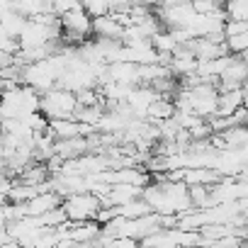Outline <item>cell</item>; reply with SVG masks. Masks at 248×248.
I'll list each match as a JSON object with an SVG mask.
<instances>
[{"mask_svg": "<svg viewBox=\"0 0 248 248\" xmlns=\"http://www.w3.org/2000/svg\"><path fill=\"white\" fill-rule=\"evenodd\" d=\"M42 93L17 83L8 90H0V119H22L32 112H39Z\"/></svg>", "mask_w": 248, "mask_h": 248, "instance_id": "cell-1", "label": "cell"}, {"mask_svg": "<svg viewBox=\"0 0 248 248\" xmlns=\"http://www.w3.org/2000/svg\"><path fill=\"white\" fill-rule=\"evenodd\" d=\"M61 17V27H63V42L80 46L90 34H93V15L78 3L71 10H66Z\"/></svg>", "mask_w": 248, "mask_h": 248, "instance_id": "cell-2", "label": "cell"}, {"mask_svg": "<svg viewBox=\"0 0 248 248\" xmlns=\"http://www.w3.org/2000/svg\"><path fill=\"white\" fill-rule=\"evenodd\" d=\"M39 109L49 117V119H61V117H73L78 109V95L68 88L54 85L46 93H42V102Z\"/></svg>", "mask_w": 248, "mask_h": 248, "instance_id": "cell-3", "label": "cell"}, {"mask_svg": "<svg viewBox=\"0 0 248 248\" xmlns=\"http://www.w3.org/2000/svg\"><path fill=\"white\" fill-rule=\"evenodd\" d=\"M61 209L71 221H88V219H97V212L102 209V200L95 192H76L63 197Z\"/></svg>", "mask_w": 248, "mask_h": 248, "instance_id": "cell-4", "label": "cell"}, {"mask_svg": "<svg viewBox=\"0 0 248 248\" xmlns=\"http://www.w3.org/2000/svg\"><path fill=\"white\" fill-rule=\"evenodd\" d=\"M154 13L158 15V20L163 22L166 30H185L190 25V20L197 15L190 0L187 3H175V5H158Z\"/></svg>", "mask_w": 248, "mask_h": 248, "instance_id": "cell-5", "label": "cell"}, {"mask_svg": "<svg viewBox=\"0 0 248 248\" xmlns=\"http://www.w3.org/2000/svg\"><path fill=\"white\" fill-rule=\"evenodd\" d=\"M61 202H63V197H61L56 190L49 187V190H42V192H37L34 197H30V200L25 202V214L42 217V214H46V212L61 207Z\"/></svg>", "mask_w": 248, "mask_h": 248, "instance_id": "cell-6", "label": "cell"}, {"mask_svg": "<svg viewBox=\"0 0 248 248\" xmlns=\"http://www.w3.org/2000/svg\"><path fill=\"white\" fill-rule=\"evenodd\" d=\"M107 80H117L124 85H139V66L132 61H109L107 63Z\"/></svg>", "mask_w": 248, "mask_h": 248, "instance_id": "cell-7", "label": "cell"}, {"mask_svg": "<svg viewBox=\"0 0 248 248\" xmlns=\"http://www.w3.org/2000/svg\"><path fill=\"white\" fill-rule=\"evenodd\" d=\"M93 34L95 37H102V39H119L124 37V27L114 20L112 13H105V15H95L93 17Z\"/></svg>", "mask_w": 248, "mask_h": 248, "instance_id": "cell-8", "label": "cell"}, {"mask_svg": "<svg viewBox=\"0 0 248 248\" xmlns=\"http://www.w3.org/2000/svg\"><path fill=\"white\" fill-rule=\"evenodd\" d=\"M243 88H233V90H219V107L217 114H233L241 105H243Z\"/></svg>", "mask_w": 248, "mask_h": 248, "instance_id": "cell-9", "label": "cell"}, {"mask_svg": "<svg viewBox=\"0 0 248 248\" xmlns=\"http://www.w3.org/2000/svg\"><path fill=\"white\" fill-rule=\"evenodd\" d=\"M173 114H175V102L161 95L158 100L151 102V107H149V112H146V119L154 122V124H161V122L170 119Z\"/></svg>", "mask_w": 248, "mask_h": 248, "instance_id": "cell-10", "label": "cell"}, {"mask_svg": "<svg viewBox=\"0 0 248 248\" xmlns=\"http://www.w3.org/2000/svg\"><path fill=\"white\" fill-rule=\"evenodd\" d=\"M15 3V10L25 17H37L42 13H49V5L44 0H13Z\"/></svg>", "mask_w": 248, "mask_h": 248, "instance_id": "cell-11", "label": "cell"}, {"mask_svg": "<svg viewBox=\"0 0 248 248\" xmlns=\"http://www.w3.org/2000/svg\"><path fill=\"white\" fill-rule=\"evenodd\" d=\"M0 49L10 51V54H17L22 49L20 46V37H15V34H10V32H5L3 27H0Z\"/></svg>", "mask_w": 248, "mask_h": 248, "instance_id": "cell-12", "label": "cell"}, {"mask_svg": "<svg viewBox=\"0 0 248 248\" xmlns=\"http://www.w3.org/2000/svg\"><path fill=\"white\" fill-rule=\"evenodd\" d=\"M226 46L231 54H238V51H246L248 49V30L241 32V34H233V37H226Z\"/></svg>", "mask_w": 248, "mask_h": 248, "instance_id": "cell-13", "label": "cell"}, {"mask_svg": "<svg viewBox=\"0 0 248 248\" xmlns=\"http://www.w3.org/2000/svg\"><path fill=\"white\" fill-rule=\"evenodd\" d=\"M190 3H192L195 13H212V10L221 8L219 0H190Z\"/></svg>", "mask_w": 248, "mask_h": 248, "instance_id": "cell-14", "label": "cell"}, {"mask_svg": "<svg viewBox=\"0 0 248 248\" xmlns=\"http://www.w3.org/2000/svg\"><path fill=\"white\" fill-rule=\"evenodd\" d=\"M175 3H187V0H161V5H175Z\"/></svg>", "mask_w": 248, "mask_h": 248, "instance_id": "cell-15", "label": "cell"}, {"mask_svg": "<svg viewBox=\"0 0 248 248\" xmlns=\"http://www.w3.org/2000/svg\"><path fill=\"white\" fill-rule=\"evenodd\" d=\"M243 93H246V95H243V107H246V109H248V90H246V88H243Z\"/></svg>", "mask_w": 248, "mask_h": 248, "instance_id": "cell-16", "label": "cell"}, {"mask_svg": "<svg viewBox=\"0 0 248 248\" xmlns=\"http://www.w3.org/2000/svg\"><path fill=\"white\" fill-rule=\"evenodd\" d=\"M0 168H5V156H3V149H0Z\"/></svg>", "mask_w": 248, "mask_h": 248, "instance_id": "cell-17", "label": "cell"}, {"mask_svg": "<svg viewBox=\"0 0 248 248\" xmlns=\"http://www.w3.org/2000/svg\"><path fill=\"white\" fill-rule=\"evenodd\" d=\"M44 3H46V5H49V10H51V8H54V5L59 3V0H44Z\"/></svg>", "mask_w": 248, "mask_h": 248, "instance_id": "cell-18", "label": "cell"}, {"mask_svg": "<svg viewBox=\"0 0 248 248\" xmlns=\"http://www.w3.org/2000/svg\"><path fill=\"white\" fill-rule=\"evenodd\" d=\"M5 202H8V195H3V192H0V207H3Z\"/></svg>", "mask_w": 248, "mask_h": 248, "instance_id": "cell-19", "label": "cell"}]
</instances>
